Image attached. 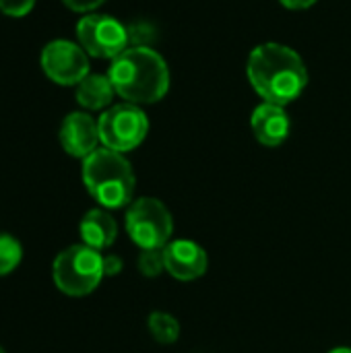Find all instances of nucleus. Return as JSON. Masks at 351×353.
Listing matches in <instances>:
<instances>
[{"label":"nucleus","mask_w":351,"mask_h":353,"mask_svg":"<svg viewBox=\"0 0 351 353\" xmlns=\"http://www.w3.org/2000/svg\"><path fill=\"white\" fill-rule=\"evenodd\" d=\"M83 184L103 209H122L132 203L137 178L122 153L99 147L83 159Z\"/></svg>","instance_id":"obj_3"},{"label":"nucleus","mask_w":351,"mask_h":353,"mask_svg":"<svg viewBox=\"0 0 351 353\" xmlns=\"http://www.w3.org/2000/svg\"><path fill=\"white\" fill-rule=\"evenodd\" d=\"M285 8H292V10H300V8H308L312 6L317 0H279Z\"/></svg>","instance_id":"obj_20"},{"label":"nucleus","mask_w":351,"mask_h":353,"mask_svg":"<svg viewBox=\"0 0 351 353\" xmlns=\"http://www.w3.org/2000/svg\"><path fill=\"white\" fill-rule=\"evenodd\" d=\"M23 259L21 242L10 234H0V277L10 275Z\"/></svg>","instance_id":"obj_15"},{"label":"nucleus","mask_w":351,"mask_h":353,"mask_svg":"<svg viewBox=\"0 0 351 353\" xmlns=\"http://www.w3.org/2000/svg\"><path fill=\"white\" fill-rule=\"evenodd\" d=\"M250 126H252V132H254V137H257V141L261 145L279 147L288 139L292 122H290V116H288L283 105L263 101L252 112Z\"/></svg>","instance_id":"obj_11"},{"label":"nucleus","mask_w":351,"mask_h":353,"mask_svg":"<svg viewBox=\"0 0 351 353\" xmlns=\"http://www.w3.org/2000/svg\"><path fill=\"white\" fill-rule=\"evenodd\" d=\"M126 232L141 250L166 248L174 232V219L168 207L151 196L137 199L126 209Z\"/></svg>","instance_id":"obj_5"},{"label":"nucleus","mask_w":351,"mask_h":353,"mask_svg":"<svg viewBox=\"0 0 351 353\" xmlns=\"http://www.w3.org/2000/svg\"><path fill=\"white\" fill-rule=\"evenodd\" d=\"M147 327H149V333L153 335V339L157 343H161V345H172L180 337L178 321L172 314H166V312H153L147 319Z\"/></svg>","instance_id":"obj_14"},{"label":"nucleus","mask_w":351,"mask_h":353,"mask_svg":"<svg viewBox=\"0 0 351 353\" xmlns=\"http://www.w3.org/2000/svg\"><path fill=\"white\" fill-rule=\"evenodd\" d=\"M122 271V259L116 256V254H108L103 256V273L106 277H114Z\"/></svg>","instance_id":"obj_19"},{"label":"nucleus","mask_w":351,"mask_h":353,"mask_svg":"<svg viewBox=\"0 0 351 353\" xmlns=\"http://www.w3.org/2000/svg\"><path fill=\"white\" fill-rule=\"evenodd\" d=\"M79 46L93 58L114 60L130 48V31L110 14L91 12L77 23Z\"/></svg>","instance_id":"obj_7"},{"label":"nucleus","mask_w":351,"mask_h":353,"mask_svg":"<svg viewBox=\"0 0 351 353\" xmlns=\"http://www.w3.org/2000/svg\"><path fill=\"white\" fill-rule=\"evenodd\" d=\"M79 234L83 244H87L93 250H106L110 248L118 238V225L116 219L108 213V209L97 207L83 215L79 223Z\"/></svg>","instance_id":"obj_12"},{"label":"nucleus","mask_w":351,"mask_h":353,"mask_svg":"<svg viewBox=\"0 0 351 353\" xmlns=\"http://www.w3.org/2000/svg\"><path fill=\"white\" fill-rule=\"evenodd\" d=\"M163 261L166 271L180 279V281H192L205 275L207 271V252L192 240H174L163 248Z\"/></svg>","instance_id":"obj_10"},{"label":"nucleus","mask_w":351,"mask_h":353,"mask_svg":"<svg viewBox=\"0 0 351 353\" xmlns=\"http://www.w3.org/2000/svg\"><path fill=\"white\" fill-rule=\"evenodd\" d=\"M139 271L145 277H157L166 271V261H163V248H153V250H143L139 256Z\"/></svg>","instance_id":"obj_16"},{"label":"nucleus","mask_w":351,"mask_h":353,"mask_svg":"<svg viewBox=\"0 0 351 353\" xmlns=\"http://www.w3.org/2000/svg\"><path fill=\"white\" fill-rule=\"evenodd\" d=\"M62 149L70 157L85 159L89 157L95 149H99V126L97 120H93L91 114L87 112H72L68 114L58 132Z\"/></svg>","instance_id":"obj_9"},{"label":"nucleus","mask_w":351,"mask_h":353,"mask_svg":"<svg viewBox=\"0 0 351 353\" xmlns=\"http://www.w3.org/2000/svg\"><path fill=\"white\" fill-rule=\"evenodd\" d=\"M97 126L101 145L118 153L137 149L149 132L147 114L139 105L128 101L108 108L99 116Z\"/></svg>","instance_id":"obj_6"},{"label":"nucleus","mask_w":351,"mask_h":353,"mask_svg":"<svg viewBox=\"0 0 351 353\" xmlns=\"http://www.w3.org/2000/svg\"><path fill=\"white\" fill-rule=\"evenodd\" d=\"M70 10L74 12H93L97 6H101L106 0H62Z\"/></svg>","instance_id":"obj_18"},{"label":"nucleus","mask_w":351,"mask_h":353,"mask_svg":"<svg viewBox=\"0 0 351 353\" xmlns=\"http://www.w3.org/2000/svg\"><path fill=\"white\" fill-rule=\"evenodd\" d=\"M39 64L43 74L62 87H77L89 74V54L74 41L54 39L43 46Z\"/></svg>","instance_id":"obj_8"},{"label":"nucleus","mask_w":351,"mask_h":353,"mask_svg":"<svg viewBox=\"0 0 351 353\" xmlns=\"http://www.w3.org/2000/svg\"><path fill=\"white\" fill-rule=\"evenodd\" d=\"M35 6V0H0V12L12 19L27 17Z\"/></svg>","instance_id":"obj_17"},{"label":"nucleus","mask_w":351,"mask_h":353,"mask_svg":"<svg viewBox=\"0 0 351 353\" xmlns=\"http://www.w3.org/2000/svg\"><path fill=\"white\" fill-rule=\"evenodd\" d=\"M116 91L114 85L110 81L108 74H87L79 85H77V101L79 105H83L85 110H106L112 99H114Z\"/></svg>","instance_id":"obj_13"},{"label":"nucleus","mask_w":351,"mask_h":353,"mask_svg":"<svg viewBox=\"0 0 351 353\" xmlns=\"http://www.w3.org/2000/svg\"><path fill=\"white\" fill-rule=\"evenodd\" d=\"M329 353H351L350 347H337V350H331Z\"/></svg>","instance_id":"obj_21"},{"label":"nucleus","mask_w":351,"mask_h":353,"mask_svg":"<svg viewBox=\"0 0 351 353\" xmlns=\"http://www.w3.org/2000/svg\"><path fill=\"white\" fill-rule=\"evenodd\" d=\"M108 77L114 91L128 103H155L170 89V68L149 46H130L112 60Z\"/></svg>","instance_id":"obj_2"},{"label":"nucleus","mask_w":351,"mask_h":353,"mask_svg":"<svg viewBox=\"0 0 351 353\" xmlns=\"http://www.w3.org/2000/svg\"><path fill=\"white\" fill-rule=\"evenodd\" d=\"M0 353H4V350H2V347H0Z\"/></svg>","instance_id":"obj_22"},{"label":"nucleus","mask_w":351,"mask_h":353,"mask_svg":"<svg viewBox=\"0 0 351 353\" xmlns=\"http://www.w3.org/2000/svg\"><path fill=\"white\" fill-rule=\"evenodd\" d=\"M246 74L263 101L283 108L298 99L308 85V70L300 54L275 41L261 43L252 50Z\"/></svg>","instance_id":"obj_1"},{"label":"nucleus","mask_w":351,"mask_h":353,"mask_svg":"<svg viewBox=\"0 0 351 353\" xmlns=\"http://www.w3.org/2000/svg\"><path fill=\"white\" fill-rule=\"evenodd\" d=\"M52 277L56 288L72 298L87 296L106 277L103 256L99 250L89 248L87 244H74L62 250L52 265Z\"/></svg>","instance_id":"obj_4"}]
</instances>
